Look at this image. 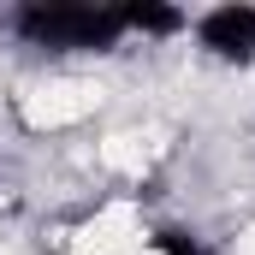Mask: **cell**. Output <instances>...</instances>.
Wrapping results in <instances>:
<instances>
[{
    "instance_id": "obj_3",
    "label": "cell",
    "mask_w": 255,
    "mask_h": 255,
    "mask_svg": "<svg viewBox=\"0 0 255 255\" xmlns=\"http://www.w3.org/2000/svg\"><path fill=\"white\" fill-rule=\"evenodd\" d=\"M119 18H125V36H178L184 30V12L178 6H154V0H125Z\"/></svg>"
},
{
    "instance_id": "obj_1",
    "label": "cell",
    "mask_w": 255,
    "mask_h": 255,
    "mask_svg": "<svg viewBox=\"0 0 255 255\" xmlns=\"http://www.w3.org/2000/svg\"><path fill=\"white\" fill-rule=\"evenodd\" d=\"M12 30L30 42V48H113L125 36V18L119 6H89V0H30L12 12Z\"/></svg>"
},
{
    "instance_id": "obj_2",
    "label": "cell",
    "mask_w": 255,
    "mask_h": 255,
    "mask_svg": "<svg viewBox=\"0 0 255 255\" xmlns=\"http://www.w3.org/2000/svg\"><path fill=\"white\" fill-rule=\"evenodd\" d=\"M196 42L226 65H250L255 60V6H214L196 18Z\"/></svg>"
},
{
    "instance_id": "obj_4",
    "label": "cell",
    "mask_w": 255,
    "mask_h": 255,
    "mask_svg": "<svg viewBox=\"0 0 255 255\" xmlns=\"http://www.w3.org/2000/svg\"><path fill=\"white\" fill-rule=\"evenodd\" d=\"M160 244H166V255H202L190 238H178V232H160Z\"/></svg>"
}]
</instances>
